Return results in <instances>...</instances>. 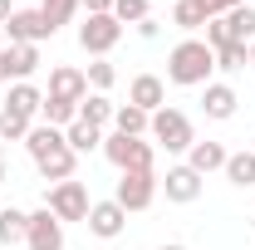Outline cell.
<instances>
[{
  "mask_svg": "<svg viewBox=\"0 0 255 250\" xmlns=\"http://www.w3.org/2000/svg\"><path fill=\"white\" fill-rule=\"evenodd\" d=\"M216 74V49L206 39H182L172 54H167V79L182 84V89H206Z\"/></svg>",
  "mask_w": 255,
  "mask_h": 250,
  "instance_id": "obj_1",
  "label": "cell"
},
{
  "mask_svg": "<svg viewBox=\"0 0 255 250\" xmlns=\"http://www.w3.org/2000/svg\"><path fill=\"white\" fill-rule=\"evenodd\" d=\"M103 157H108L118 172H152L157 147H152L147 137H123V132H108V137H103Z\"/></svg>",
  "mask_w": 255,
  "mask_h": 250,
  "instance_id": "obj_2",
  "label": "cell"
},
{
  "mask_svg": "<svg viewBox=\"0 0 255 250\" xmlns=\"http://www.w3.org/2000/svg\"><path fill=\"white\" fill-rule=\"evenodd\" d=\"M147 132H152V142H162L167 152H187L191 142H196V137H191V118L182 108H157Z\"/></svg>",
  "mask_w": 255,
  "mask_h": 250,
  "instance_id": "obj_3",
  "label": "cell"
},
{
  "mask_svg": "<svg viewBox=\"0 0 255 250\" xmlns=\"http://www.w3.org/2000/svg\"><path fill=\"white\" fill-rule=\"evenodd\" d=\"M113 201L123 211H147L157 201V172H118V191Z\"/></svg>",
  "mask_w": 255,
  "mask_h": 250,
  "instance_id": "obj_4",
  "label": "cell"
},
{
  "mask_svg": "<svg viewBox=\"0 0 255 250\" xmlns=\"http://www.w3.org/2000/svg\"><path fill=\"white\" fill-rule=\"evenodd\" d=\"M44 206H49L59 221H89V206H94V201H89L84 182L69 177V182H54V187H49V201H44Z\"/></svg>",
  "mask_w": 255,
  "mask_h": 250,
  "instance_id": "obj_5",
  "label": "cell"
},
{
  "mask_svg": "<svg viewBox=\"0 0 255 250\" xmlns=\"http://www.w3.org/2000/svg\"><path fill=\"white\" fill-rule=\"evenodd\" d=\"M118 39H123V25H118L113 15H89V20L79 25V44H84L94 59H103V54H108Z\"/></svg>",
  "mask_w": 255,
  "mask_h": 250,
  "instance_id": "obj_6",
  "label": "cell"
},
{
  "mask_svg": "<svg viewBox=\"0 0 255 250\" xmlns=\"http://www.w3.org/2000/svg\"><path fill=\"white\" fill-rule=\"evenodd\" d=\"M25 246H30V250H64V221L54 216L49 206L30 211V231H25Z\"/></svg>",
  "mask_w": 255,
  "mask_h": 250,
  "instance_id": "obj_7",
  "label": "cell"
},
{
  "mask_svg": "<svg viewBox=\"0 0 255 250\" xmlns=\"http://www.w3.org/2000/svg\"><path fill=\"white\" fill-rule=\"evenodd\" d=\"M5 34H10V44H39L54 34V25L44 20V10H15L5 20Z\"/></svg>",
  "mask_w": 255,
  "mask_h": 250,
  "instance_id": "obj_8",
  "label": "cell"
},
{
  "mask_svg": "<svg viewBox=\"0 0 255 250\" xmlns=\"http://www.w3.org/2000/svg\"><path fill=\"white\" fill-rule=\"evenodd\" d=\"M157 191H167V201L187 206V201L201 196V172H191L187 162L182 167H167V177H157Z\"/></svg>",
  "mask_w": 255,
  "mask_h": 250,
  "instance_id": "obj_9",
  "label": "cell"
},
{
  "mask_svg": "<svg viewBox=\"0 0 255 250\" xmlns=\"http://www.w3.org/2000/svg\"><path fill=\"white\" fill-rule=\"evenodd\" d=\"M84 226L94 231L98 241H118V236H123V226H128V211L118 206V201H94Z\"/></svg>",
  "mask_w": 255,
  "mask_h": 250,
  "instance_id": "obj_10",
  "label": "cell"
},
{
  "mask_svg": "<svg viewBox=\"0 0 255 250\" xmlns=\"http://www.w3.org/2000/svg\"><path fill=\"white\" fill-rule=\"evenodd\" d=\"M128 103L142 108V113H157V108H167V84H162L157 74H137L132 89H128Z\"/></svg>",
  "mask_w": 255,
  "mask_h": 250,
  "instance_id": "obj_11",
  "label": "cell"
},
{
  "mask_svg": "<svg viewBox=\"0 0 255 250\" xmlns=\"http://www.w3.org/2000/svg\"><path fill=\"white\" fill-rule=\"evenodd\" d=\"M49 98H64V103H84V98H89V79H84L79 69L59 64V69L49 74Z\"/></svg>",
  "mask_w": 255,
  "mask_h": 250,
  "instance_id": "obj_12",
  "label": "cell"
},
{
  "mask_svg": "<svg viewBox=\"0 0 255 250\" xmlns=\"http://www.w3.org/2000/svg\"><path fill=\"white\" fill-rule=\"evenodd\" d=\"M34 167H39V177H44V182H69V177H74V167H79V152H74L69 142H59L54 152H44Z\"/></svg>",
  "mask_w": 255,
  "mask_h": 250,
  "instance_id": "obj_13",
  "label": "cell"
},
{
  "mask_svg": "<svg viewBox=\"0 0 255 250\" xmlns=\"http://www.w3.org/2000/svg\"><path fill=\"white\" fill-rule=\"evenodd\" d=\"M226 157H231V152H226L221 142H211V137H206V142H191V147H187V167L206 177V172H221Z\"/></svg>",
  "mask_w": 255,
  "mask_h": 250,
  "instance_id": "obj_14",
  "label": "cell"
},
{
  "mask_svg": "<svg viewBox=\"0 0 255 250\" xmlns=\"http://www.w3.org/2000/svg\"><path fill=\"white\" fill-rule=\"evenodd\" d=\"M236 89L231 84H206V94H201V108H206V118H216V123H226L231 113H236Z\"/></svg>",
  "mask_w": 255,
  "mask_h": 250,
  "instance_id": "obj_15",
  "label": "cell"
},
{
  "mask_svg": "<svg viewBox=\"0 0 255 250\" xmlns=\"http://www.w3.org/2000/svg\"><path fill=\"white\" fill-rule=\"evenodd\" d=\"M221 20H226L231 44H246V49L255 44V5H236V10H231V15H221Z\"/></svg>",
  "mask_w": 255,
  "mask_h": 250,
  "instance_id": "obj_16",
  "label": "cell"
},
{
  "mask_svg": "<svg viewBox=\"0 0 255 250\" xmlns=\"http://www.w3.org/2000/svg\"><path fill=\"white\" fill-rule=\"evenodd\" d=\"M147 127H152V113H142V108H113V132H123V137H147Z\"/></svg>",
  "mask_w": 255,
  "mask_h": 250,
  "instance_id": "obj_17",
  "label": "cell"
},
{
  "mask_svg": "<svg viewBox=\"0 0 255 250\" xmlns=\"http://www.w3.org/2000/svg\"><path fill=\"white\" fill-rule=\"evenodd\" d=\"M221 172H226L231 187H255V152H251V147H246V152H231Z\"/></svg>",
  "mask_w": 255,
  "mask_h": 250,
  "instance_id": "obj_18",
  "label": "cell"
},
{
  "mask_svg": "<svg viewBox=\"0 0 255 250\" xmlns=\"http://www.w3.org/2000/svg\"><path fill=\"white\" fill-rule=\"evenodd\" d=\"M30 231V211H15V206H0V246H20Z\"/></svg>",
  "mask_w": 255,
  "mask_h": 250,
  "instance_id": "obj_19",
  "label": "cell"
},
{
  "mask_svg": "<svg viewBox=\"0 0 255 250\" xmlns=\"http://www.w3.org/2000/svg\"><path fill=\"white\" fill-rule=\"evenodd\" d=\"M5 108H15V113H25V118H39L44 94H39L34 84H15V89H10V98H5Z\"/></svg>",
  "mask_w": 255,
  "mask_h": 250,
  "instance_id": "obj_20",
  "label": "cell"
},
{
  "mask_svg": "<svg viewBox=\"0 0 255 250\" xmlns=\"http://www.w3.org/2000/svg\"><path fill=\"white\" fill-rule=\"evenodd\" d=\"M64 142L74 147V152H94V147H103V127H89V123H69L64 127Z\"/></svg>",
  "mask_w": 255,
  "mask_h": 250,
  "instance_id": "obj_21",
  "label": "cell"
},
{
  "mask_svg": "<svg viewBox=\"0 0 255 250\" xmlns=\"http://www.w3.org/2000/svg\"><path fill=\"white\" fill-rule=\"evenodd\" d=\"M79 123H89V127L113 123V103H108V94H89V98H84V103H79Z\"/></svg>",
  "mask_w": 255,
  "mask_h": 250,
  "instance_id": "obj_22",
  "label": "cell"
},
{
  "mask_svg": "<svg viewBox=\"0 0 255 250\" xmlns=\"http://www.w3.org/2000/svg\"><path fill=\"white\" fill-rule=\"evenodd\" d=\"M59 142H64V132H59V127H49V123H34V127H30V137H25V147H30L34 162H39L44 152H54Z\"/></svg>",
  "mask_w": 255,
  "mask_h": 250,
  "instance_id": "obj_23",
  "label": "cell"
},
{
  "mask_svg": "<svg viewBox=\"0 0 255 250\" xmlns=\"http://www.w3.org/2000/svg\"><path fill=\"white\" fill-rule=\"evenodd\" d=\"M30 127H34V118L15 113V108H0V142H25Z\"/></svg>",
  "mask_w": 255,
  "mask_h": 250,
  "instance_id": "obj_24",
  "label": "cell"
},
{
  "mask_svg": "<svg viewBox=\"0 0 255 250\" xmlns=\"http://www.w3.org/2000/svg\"><path fill=\"white\" fill-rule=\"evenodd\" d=\"M34 69H39V44H10V74L25 84Z\"/></svg>",
  "mask_w": 255,
  "mask_h": 250,
  "instance_id": "obj_25",
  "label": "cell"
},
{
  "mask_svg": "<svg viewBox=\"0 0 255 250\" xmlns=\"http://www.w3.org/2000/svg\"><path fill=\"white\" fill-rule=\"evenodd\" d=\"M172 25L187 30V34H196V30H206V15H201L191 0H177V5H172Z\"/></svg>",
  "mask_w": 255,
  "mask_h": 250,
  "instance_id": "obj_26",
  "label": "cell"
},
{
  "mask_svg": "<svg viewBox=\"0 0 255 250\" xmlns=\"http://www.w3.org/2000/svg\"><path fill=\"white\" fill-rule=\"evenodd\" d=\"M84 79L94 84V94H108V89L118 84V69H113V64H108V59H94V64H89V69H84Z\"/></svg>",
  "mask_w": 255,
  "mask_h": 250,
  "instance_id": "obj_27",
  "label": "cell"
},
{
  "mask_svg": "<svg viewBox=\"0 0 255 250\" xmlns=\"http://www.w3.org/2000/svg\"><path fill=\"white\" fill-rule=\"evenodd\" d=\"M113 20L118 25H142L147 20V0H113Z\"/></svg>",
  "mask_w": 255,
  "mask_h": 250,
  "instance_id": "obj_28",
  "label": "cell"
},
{
  "mask_svg": "<svg viewBox=\"0 0 255 250\" xmlns=\"http://www.w3.org/2000/svg\"><path fill=\"white\" fill-rule=\"evenodd\" d=\"M39 10H44V20L59 30V25H69L74 20V10H79V0H39Z\"/></svg>",
  "mask_w": 255,
  "mask_h": 250,
  "instance_id": "obj_29",
  "label": "cell"
},
{
  "mask_svg": "<svg viewBox=\"0 0 255 250\" xmlns=\"http://www.w3.org/2000/svg\"><path fill=\"white\" fill-rule=\"evenodd\" d=\"M251 64V49L246 44H226V49H216V69H226V74H236V69H246Z\"/></svg>",
  "mask_w": 255,
  "mask_h": 250,
  "instance_id": "obj_30",
  "label": "cell"
},
{
  "mask_svg": "<svg viewBox=\"0 0 255 250\" xmlns=\"http://www.w3.org/2000/svg\"><path fill=\"white\" fill-rule=\"evenodd\" d=\"M191 5H196L206 20H216V15H231V10H236V5H246V0H191Z\"/></svg>",
  "mask_w": 255,
  "mask_h": 250,
  "instance_id": "obj_31",
  "label": "cell"
},
{
  "mask_svg": "<svg viewBox=\"0 0 255 250\" xmlns=\"http://www.w3.org/2000/svg\"><path fill=\"white\" fill-rule=\"evenodd\" d=\"M206 44H211V49H226V44H231V34H226V20H221V15H216V20H206Z\"/></svg>",
  "mask_w": 255,
  "mask_h": 250,
  "instance_id": "obj_32",
  "label": "cell"
},
{
  "mask_svg": "<svg viewBox=\"0 0 255 250\" xmlns=\"http://www.w3.org/2000/svg\"><path fill=\"white\" fill-rule=\"evenodd\" d=\"M89 15H113V0H79Z\"/></svg>",
  "mask_w": 255,
  "mask_h": 250,
  "instance_id": "obj_33",
  "label": "cell"
},
{
  "mask_svg": "<svg viewBox=\"0 0 255 250\" xmlns=\"http://www.w3.org/2000/svg\"><path fill=\"white\" fill-rule=\"evenodd\" d=\"M137 34H142V39H157V34H162V25H157V20H152V15H147V20L137 25Z\"/></svg>",
  "mask_w": 255,
  "mask_h": 250,
  "instance_id": "obj_34",
  "label": "cell"
},
{
  "mask_svg": "<svg viewBox=\"0 0 255 250\" xmlns=\"http://www.w3.org/2000/svg\"><path fill=\"white\" fill-rule=\"evenodd\" d=\"M10 79V49H0V84Z\"/></svg>",
  "mask_w": 255,
  "mask_h": 250,
  "instance_id": "obj_35",
  "label": "cell"
},
{
  "mask_svg": "<svg viewBox=\"0 0 255 250\" xmlns=\"http://www.w3.org/2000/svg\"><path fill=\"white\" fill-rule=\"evenodd\" d=\"M10 15H15V10H10V0H0V25H5Z\"/></svg>",
  "mask_w": 255,
  "mask_h": 250,
  "instance_id": "obj_36",
  "label": "cell"
},
{
  "mask_svg": "<svg viewBox=\"0 0 255 250\" xmlns=\"http://www.w3.org/2000/svg\"><path fill=\"white\" fill-rule=\"evenodd\" d=\"M162 250H187V246H162Z\"/></svg>",
  "mask_w": 255,
  "mask_h": 250,
  "instance_id": "obj_37",
  "label": "cell"
},
{
  "mask_svg": "<svg viewBox=\"0 0 255 250\" xmlns=\"http://www.w3.org/2000/svg\"><path fill=\"white\" fill-rule=\"evenodd\" d=\"M251 69H255V44H251Z\"/></svg>",
  "mask_w": 255,
  "mask_h": 250,
  "instance_id": "obj_38",
  "label": "cell"
},
{
  "mask_svg": "<svg viewBox=\"0 0 255 250\" xmlns=\"http://www.w3.org/2000/svg\"><path fill=\"white\" fill-rule=\"evenodd\" d=\"M0 182H5V162H0Z\"/></svg>",
  "mask_w": 255,
  "mask_h": 250,
  "instance_id": "obj_39",
  "label": "cell"
},
{
  "mask_svg": "<svg viewBox=\"0 0 255 250\" xmlns=\"http://www.w3.org/2000/svg\"><path fill=\"white\" fill-rule=\"evenodd\" d=\"M0 162H5V142H0Z\"/></svg>",
  "mask_w": 255,
  "mask_h": 250,
  "instance_id": "obj_40",
  "label": "cell"
},
{
  "mask_svg": "<svg viewBox=\"0 0 255 250\" xmlns=\"http://www.w3.org/2000/svg\"><path fill=\"white\" fill-rule=\"evenodd\" d=\"M251 231H255V216H251Z\"/></svg>",
  "mask_w": 255,
  "mask_h": 250,
  "instance_id": "obj_41",
  "label": "cell"
},
{
  "mask_svg": "<svg viewBox=\"0 0 255 250\" xmlns=\"http://www.w3.org/2000/svg\"><path fill=\"white\" fill-rule=\"evenodd\" d=\"M251 152H255V142H251Z\"/></svg>",
  "mask_w": 255,
  "mask_h": 250,
  "instance_id": "obj_42",
  "label": "cell"
}]
</instances>
